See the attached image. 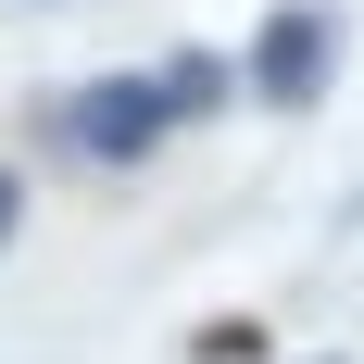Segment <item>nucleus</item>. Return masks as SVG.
<instances>
[{
    "label": "nucleus",
    "mask_w": 364,
    "mask_h": 364,
    "mask_svg": "<svg viewBox=\"0 0 364 364\" xmlns=\"http://www.w3.org/2000/svg\"><path fill=\"white\" fill-rule=\"evenodd\" d=\"M38 126H50L75 164H151V151L176 139V101H164V75H88V88H63V101L38 113Z\"/></svg>",
    "instance_id": "obj_1"
},
{
    "label": "nucleus",
    "mask_w": 364,
    "mask_h": 364,
    "mask_svg": "<svg viewBox=\"0 0 364 364\" xmlns=\"http://www.w3.org/2000/svg\"><path fill=\"white\" fill-rule=\"evenodd\" d=\"M13 239H26V176L0 164V252H13Z\"/></svg>",
    "instance_id": "obj_5"
},
{
    "label": "nucleus",
    "mask_w": 364,
    "mask_h": 364,
    "mask_svg": "<svg viewBox=\"0 0 364 364\" xmlns=\"http://www.w3.org/2000/svg\"><path fill=\"white\" fill-rule=\"evenodd\" d=\"M164 101H176V126H201V113L239 101V63H226V50H176V63H164Z\"/></svg>",
    "instance_id": "obj_3"
},
{
    "label": "nucleus",
    "mask_w": 364,
    "mask_h": 364,
    "mask_svg": "<svg viewBox=\"0 0 364 364\" xmlns=\"http://www.w3.org/2000/svg\"><path fill=\"white\" fill-rule=\"evenodd\" d=\"M327 75H339V13H327V0H277V13L252 26V50H239V101L314 113V101H327Z\"/></svg>",
    "instance_id": "obj_2"
},
{
    "label": "nucleus",
    "mask_w": 364,
    "mask_h": 364,
    "mask_svg": "<svg viewBox=\"0 0 364 364\" xmlns=\"http://www.w3.org/2000/svg\"><path fill=\"white\" fill-rule=\"evenodd\" d=\"M188 364H264V327L252 314H214V327H188Z\"/></svg>",
    "instance_id": "obj_4"
}]
</instances>
